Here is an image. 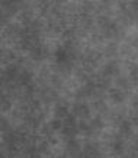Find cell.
Listing matches in <instances>:
<instances>
[{
  "label": "cell",
  "mask_w": 138,
  "mask_h": 158,
  "mask_svg": "<svg viewBox=\"0 0 138 158\" xmlns=\"http://www.w3.org/2000/svg\"><path fill=\"white\" fill-rule=\"evenodd\" d=\"M74 113H76L77 116H83V118H86V116L89 115V109H87V106L84 105H79L74 107Z\"/></svg>",
  "instance_id": "obj_1"
},
{
  "label": "cell",
  "mask_w": 138,
  "mask_h": 158,
  "mask_svg": "<svg viewBox=\"0 0 138 158\" xmlns=\"http://www.w3.org/2000/svg\"><path fill=\"white\" fill-rule=\"evenodd\" d=\"M55 58H57V61L58 62H64L67 61V58H68V54H67V51L64 48H60L55 52Z\"/></svg>",
  "instance_id": "obj_2"
},
{
  "label": "cell",
  "mask_w": 138,
  "mask_h": 158,
  "mask_svg": "<svg viewBox=\"0 0 138 158\" xmlns=\"http://www.w3.org/2000/svg\"><path fill=\"white\" fill-rule=\"evenodd\" d=\"M110 96H112V99H114L116 103H121V102L124 100L125 94L122 93V91H119V90H114L112 93H110Z\"/></svg>",
  "instance_id": "obj_3"
},
{
  "label": "cell",
  "mask_w": 138,
  "mask_h": 158,
  "mask_svg": "<svg viewBox=\"0 0 138 158\" xmlns=\"http://www.w3.org/2000/svg\"><path fill=\"white\" fill-rule=\"evenodd\" d=\"M60 116H67V113H68V110H67V107H58V112H57Z\"/></svg>",
  "instance_id": "obj_4"
},
{
  "label": "cell",
  "mask_w": 138,
  "mask_h": 158,
  "mask_svg": "<svg viewBox=\"0 0 138 158\" xmlns=\"http://www.w3.org/2000/svg\"><path fill=\"white\" fill-rule=\"evenodd\" d=\"M115 151H116V152H122V144H121V142H116V144H115Z\"/></svg>",
  "instance_id": "obj_5"
},
{
  "label": "cell",
  "mask_w": 138,
  "mask_h": 158,
  "mask_svg": "<svg viewBox=\"0 0 138 158\" xmlns=\"http://www.w3.org/2000/svg\"><path fill=\"white\" fill-rule=\"evenodd\" d=\"M51 126H53L54 129H60V128H61V125H60V120H54Z\"/></svg>",
  "instance_id": "obj_6"
}]
</instances>
